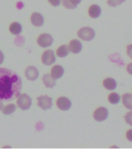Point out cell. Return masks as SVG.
Listing matches in <instances>:
<instances>
[{"label": "cell", "instance_id": "cell-11", "mask_svg": "<svg viewBox=\"0 0 132 149\" xmlns=\"http://www.w3.org/2000/svg\"><path fill=\"white\" fill-rule=\"evenodd\" d=\"M64 74V69L62 66L60 65H55L54 67L51 69V76L53 79H60Z\"/></svg>", "mask_w": 132, "mask_h": 149}, {"label": "cell", "instance_id": "cell-12", "mask_svg": "<svg viewBox=\"0 0 132 149\" xmlns=\"http://www.w3.org/2000/svg\"><path fill=\"white\" fill-rule=\"evenodd\" d=\"M31 23L36 26H41L44 23L43 16L38 13H32L31 16Z\"/></svg>", "mask_w": 132, "mask_h": 149}, {"label": "cell", "instance_id": "cell-14", "mask_svg": "<svg viewBox=\"0 0 132 149\" xmlns=\"http://www.w3.org/2000/svg\"><path fill=\"white\" fill-rule=\"evenodd\" d=\"M43 81L44 85L47 88H53L56 86V79H53L50 74H44Z\"/></svg>", "mask_w": 132, "mask_h": 149}, {"label": "cell", "instance_id": "cell-13", "mask_svg": "<svg viewBox=\"0 0 132 149\" xmlns=\"http://www.w3.org/2000/svg\"><path fill=\"white\" fill-rule=\"evenodd\" d=\"M88 13H89V16H90L91 18H98V17L100 16V14H101V9H100V7L99 6H97V5H92V6L89 8Z\"/></svg>", "mask_w": 132, "mask_h": 149}, {"label": "cell", "instance_id": "cell-10", "mask_svg": "<svg viewBox=\"0 0 132 149\" xmlns=\"http://www.w3.org/2000/svg\"><path fill=\"white\" fill-rule=\"evenodd\" d=\"M82 44L78 40H73L70 41L69 45V51L74 54H78L82 51Z\"/></svg>", "mask_w": 132, "mask_h": 149}, {"label": "cell", "instance_id": "cell-3", "mask_svg": "<svg viewBox=\"0 0 132 149\" xmlns=\"http://www.w3.org/2000/svg\"><path fill=\"white\" fill-rule=\"evenodd\" d=\"M18 100H17V106L23 110H26L30 109L32 105V100L31 98L26 94H19Z\"/></svg>", "mask_w": 132, "mask_h": 149}, {"label": "cell", "instance_id": "cell-25", "mask_svg": "<svg viewBox=\"0 0 132 149\" xmlns=\"http://www.w3.org/2000/svg\"><path fill=\"white\" fill-rule=\"evenodd\" d=\"M3 61H4V54H3L2 51H0V65H2Z\"/></svg>", "mask_w": 132, "mask_h": 149}, {"label": "cell", "instance_id": "cell-4", "mask_svg": "<svg viewBox=\"0 0 132 149\" xmlns=\"http://www.w3.org/2000/svg\"><path fill=\"white\" fill-rule=\"evenodd\" d=\"M37 43L42 47H50L53 43V38L50 34L43 33L38 37Z\"/></svg>", "mask_w": 132, "mask_h": 149}, {"label": "cell", "instance_id": "cell-20", "mask_svg": "<svg viewBox=\"0 0 132 149\" xmlns=\"http://www.w3.org/2000/svg\"><path fill=\"white\" fill-rule=\"evenodd\" d=\"M16 107L14 104H9L6 106L4 108H2V113L6 115H9V114L13 113L16 111Z\"/></svg>", "mask_w": 132, "mask_h": 149}, {"label": "cell", "instance_id": "cell-5", "mask_svg": "<svg viewBox=\"0 0 132 149\" xmlns=\"http://www.w3.org/2000/svg\"><path fill=\"white\" fill-rule=\"evenodd\" d=\"M37 101H38V106L44 110L50 109L53 105V100L47 95L39 96V97L37 98Z\"/></svg>", "mask_w": 132, "mask_h": 149}, {"label": "cell", "instance_id": "cell-26", "mask_svg": "<svg viewBox=\"0 0 132 149\" xmlns=\"http://www.w3.org/2000/svg\"><path fill=\"white\" fill-rule=\"evenodd\" d=\"M2 108H3V104H2V100H0V110H2Z\"/></svg>", "mask_w": 132, "mask_h": 149}, {"label": "cell", "instance_id": "cell-2", "mask_svg": "<svg viewBox=\"0 0 132 149\" xmlns=\"http://www.w3.org/2000/svg\"><path fill=\"white\" fill-rule=\"evenodd\" d=\"M77 35L81 40L90 41L95 37V31L90 27H83L79 30Z\"/></svg>", "mask_w": 132, "mask_h": 149}, {"label": "cell", "instance_id": "cell-15", "mask_svg": "<svg viewBox=\"0 0 132 149\" xmlns=\"http://www.w3.org/2000/svg\"><path fill=\"white\" fill-rule=\"evenodd\" d=\"M103 85H104V88L110 91L114 90L117 87V82L114 79H111V78H107V79H104L103 81Z\"/></svg>", "mask_w": 132, "mask_h": 149}, {"label": "cell", "instance_id": "cell-24", "mask_svg": "<svg viewBox=\"0 0 132 149\" xmlns=\"http://www.w3.org/2000/svg\"><path fill=\"white\" fill-rule=\"evenodd\" d=\"M69 2H71L72 4L75 6H77V5L80 4L81 2V0H69Z\"/></svg>", "mask_w": 132, "mask_h": 149}, {"label": "cell", "instance_id": "cell-9", "mask_svg": "<svg viewBox=\"0 0 132 149\" xmlns=\"http://www.w3.org/2000/svg\"><path fill=\"white\" fill-rule=\"evenodd\" d=\"M25 77L29 80H30V81H35L39 77V72H38L36 68L33 67V66H30L25 70Z\"/></svg>", "mask_w": 132, "mask_h": 149}, {"label": "cell", "instance_id": "cell-7", "mask_svg": "<svg viewBox=\"0 0 132 149\" xmlns=\"http://www.w3.org/2000/svg\"><path fill=\"white\" fill-rule=\"evenodd\" d=\"M56 61L55 54L52 50L46 51L42 56V62L46 65H51Z\"/></svg>", "mask_w": 132, "mask_h": 149}, {"label": "cell", "instance_id": "cell-6", "mask_svg": "<svg viewBox=\"0 0 132 149\" xmlns=\"http://www.w3.org/2000/svg\"><path fill=\"white\" fill-rule=\"evenodd\" d=\"M108 115L109 113L107 109H106L105 107H99L94 113V118L95 120L101 122L105 120L108 117Z\"/></svg>", "mask_w": 132, "mask_h": 149}, {"label": "cell", "instance_id": "cell-22", "mask_svg": "<svg viewBox=\"0 0 132 149\" xmlns=\"http://www.w3.org/2000/svg\"><path fill=\"white\" fill-rule=\"evenodd\" d=\"M63 5L67 9H74V8H76L75 6H74L71 2H69V0H63Z\"/></svg>", "mask_w": 132, "mask_h": 149}, {"label": "cell", "instance_id": "cell-16", "mask_svg": "<svg viewBox=\"0 0 132 149\" xmlns=\"http://www.w3.org/2000/svg\"><path fill=\"white\" fill-rule=\"evenodd\" d=\"M9 30L10 32L14 35H19L21 33L22 30H23V27L21 26L20 23H17V22H14L10 25L9 26Z\"/></svg>", "mask_w": 132, "mask_h": 149}, {"label": "cell", "instance_id": "cell-18", "mask_svg": "<svg viewBox=\"0 0 132 149\" xmlns=\"http://www.w3.org/2000/svg\"><path fill=\"white\" fill-rule=\"evenodd\" d=\"M132 95L130 93H126L123 95V103L126 108L129 109H132Z\"/></svg>", "mask_w": 132, "mask_h": 149}, {"label": "cell", "instance_id": "cell-1", "mask_svg": "<svg viewBox=\"0 0 132 149\" xmlns=\"http://www.w3.org/2000/svg\"><path fill=\"white\" fill-rule=\"evenodd\" d=\"M22 89V80L11 70L0 68V100H12Z\"/></svg>", "mask_w": 132, "mask_h": 149}, {"label": "cell", "instance_id": "cell-8", "mask_svg": "<svg viewBox=\"0 0 132 149\" xmlns=\"http://www.w3.org/2000/svg\"><path fill=\"white\" fill-rule=\"evenodd\" d=\"M56 106L63 111H67L72 106L71 101L67 97H60L56 100Z\"/></svg>", "mask_w": 132, "mask_h": 149}, {"label": "cell", "instance_id": "cell-23", "mask_svg": "<svg viewBox=\"0 0 132 149\" xmlns=\"http://www.w3.org/2000/svg\"><path fill=\"white\" fill-rule=\"evenodd\" d=\"M48 1L53 6H60V2H61V0H48Z\"/></svg>", "mask_w": 132, "mask_h": 149}, {"label": "cell", "instance_id": "cell-17", "mask_svg": "<svg viewBox=\"0 0 132 149\" xmlns=\"http://www.w3.org/2000/svg\"><path fill=\"white\" fill-rule=\"evenodd\" d=\"M69 53V47L67 45H62L56 50V54L60 58H64L67 56Z\"/></svg>", "mask_w": 132, "mask_h": 149}, {"label": "cell", "instance_id": "cell-21", "mask_svg": "<svg viewBox=\"0 0 132 149\" xmlns=\"http://www.w3.org/2000/svg\"><path fill=\"white\" fill-rule=\"evenodd\" d=\"M125 0H107V3L110 6L115 7L119 5L122 4Z\"/></svg>", "mask_w": 132, "mask_h": 149}, {"label": "cell", "instance_id": "cell-19", "mask_svg": "<svg viewBox=\"0 0 132 149\" xmlns=\"http://www.w3.org/2000/svg\"><path fill=\"white\" fill-rule=\"evenodd\" d=\"M108 101L111 104H118L120 101V96L118 93H112L108 96Z\"/></svg>", "mask_w": 132, "mask_h": 149}]
</instances>
